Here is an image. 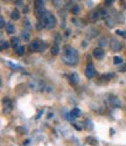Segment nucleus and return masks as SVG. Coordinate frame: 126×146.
Returning a JSON list of instances; mask_svg holds the SVG:
<instances>
[{
  "label": "nucleus",
  "instance_id": "nucleus-24",
  "mask_svg": "<svg viewBox=\"0 0 126 146\" xmlns=\"http://www.w3.org/2000/svg\"><path fill=\"white\" fill-rule=\"evenodd\" d=\"M7 48H9V43L3 41V42H1V49H7Z\"/></svg>",
  "mask_w": 126,
  "mask_h": 146
},
{
  "label": "nucleus",
  "instance_id": "nucleus-12",
  "mask_svg": "<svg viewBox=\"0 0 126 146\" xmlns=\"http://www.w3.org/2000/svg\"><path fill=\"white\" fill-rule=\"evenodd\" d=\"M11 19L12 20H19L20 19V12L18 9H14V11H12L11 12Z\"/></svg>",
  "mask_w": 126,
  "mask_h": 146
},
{
  "label": "nucleus",
  "instance_id": "nucleus-5",
  "mask_svg": "<svg viewBox=\"0 0 126 146\" xmlns=\"http://www.w3.org/2000/svg\"><path fill=\"white\" fill-rule=\"evenodd\" d=\"M85 76L88 77V78H92V77H95L96 76V69H95V67L91 64V63H89L86 66V68H85Z\"/></svg>",
  "mask_w": 126,
  "mask_h": 146
},
{
  "label": "nucleus",
  "instance_id": "nucleus-8",
  "mask_svg": "<svg viewBox=\"0 0 126 146\" xmlns=\"http://www.w3.org/2000/svg\"><path fill=\"white\" fill-rule=\"evenodd\" d=\"M12 109H13V105H12L11 100H8V98L4 100V112L5 113H9L12 111Z\"/></svg>",
  "mask_w": 126,
  "mask_h": 146
},
{
  "label": "nucleus",
  "instance_id": "nucleus-26",
  "mask_svg": "<svg viewBox=\"0 0 126 146\" xmlns=\"http://www.w3.org/2000/svg\"><path fill=\"white\" fill-rule=\"evenodd\" d=\"M115 1H116V0H105V4H106L107 6H111Z\"/></svg>",
  "mask_w": 126,
  "mask_h": 146
},
{
  "label": "nucleus",
  "instance_id": "nucleus-3",
  "mask_svg": "<svg viewBox=\"0 0 126 146\" xmlns=\"http://www.w3.org/2000/svg\"><path fill=\"white\" fill-rule=\"evenodd\" d=\"M47 43L42 42L41 40H34L31 44H29V50L33 53H41L46 50Z\"/></svg>",
  "mask_w": 126,
  "mask_h": 146
},
{
  "label": "nucleus",
  "instance_id": "nucleus-7",
  "mask_svg": "<svg viewBox=\"0 0 126 146\" xmlns=\"http://www.w3.org/2000/svg\"><path fill=\"white\" fill-rule=\"evenodd\" d=\"M92 55H94V57H96L97 60H102V58H104V56H105V52H104V49H103L102 47H98V48H95V49H94Z\"/></svg>",
  "mask_w": 126,
  "mask_h": 146
},
{
  "label": "nucleus",
  "instance_id": "nucleus-16",
  "mask_svg": "<svg viewBox=\"0 0 126 146\" xmlns=\"http://www.w3.org/2000/svg\"><path fill=\"white\" fill-rule=\"evenodd\" d=\"M105 22H106V26H109V27H113V26H115V23H116V21L113 20L111 17L106 18L105 19Z\"/></svg>",
  "mask_w": 126,
  "mask_h": 146
},
{
  "label": "nucleus",
  "instance_id": "nucleus-22",
  "mask_svg": "<svg viewBox=\"0 0 126 146\" xmlns=\"http://www.w3.org/2000/svg\"><path fill=\"white\" fill-rule=\"evenodd\" d=\"M121 62H123V58L120 56H115L113 57V63L115 64H120Z\"/></svg>",
  "mask_w": 126,
  "mask_h": 146
},
{
  "label": "nucleus",
  "instance_id": "nucleus-18",
  "mask_svg": "<svg viewBox=\"0 0 126 146\" xmlns=\"http://www.w3.org/2000/svg\"><path fill=\"white\" fill-rule=\"evenodd\" d=\"M80 12H81V7L78 5H75V6L71 7V13L72 14H78Z\"/></svg>",
  "mask_w": 126,
  "mask_h": 146
},
{
  "label": "nucleus",
  "instance_id": "nucleus-25",
  "mask_svg": "<svg viewBox=\"0 0 126 146\" xmlns=\"http://www.w3.org/2000/svg\"><path fill=\"white\" fill-rule=\"evenodd\" d=\"M0 27L1 28L5 27V18L4 17H0Z\"/></svg>",
  "mask_w": 126,
  "mask_h": 146
},
{
  "label": "nucleus",
  "instance_id": "nucleus-28",
  "mask_svg": "<svg viewBox=\"0 0 126 146\" xmlns=\"http://www.w3.org/2000/svg\"><path fill=\"white\" fill-rule=\"evenodd\" d=\"M23 13H28V7H23Z\"/></svg>",
  "mask_w": 126,
  "mask_h": 146
},
{
  "label": "nucleus",
  "instance_id": "nucleus-9",
  "mask_svg": "<svg viewBox=\"0 0 126 146\" xmlns=\"http://www.w3.org/2000/svg\"><path fill=\"white\" fill-rule=\"evenodd\" d=\"M20 39L21 40H23L25 42H28L29 40H31V34H29V31H22L21 32V34H20Z\"/></svg>",
  "mask_w": 126,
  "mask_h": 146
},
{
  "label": "nucleus",
  "instance_id": "nucleus-11",
  "mask_svg": "<svg viewBox=\"0 0 126 146\" xmlns=\"http://www.w3.org/2000/svg\"><path fill=\"white\" fill-rule=\"evenodd\" d=\"M69 80H70V82L72 84H78V82H80V77H78V75L76 74V72H72V74H70L69 75Z\"/></svg>",
  "mask_w": 126,
  "mask_h": 146
},
{
  "label": "nucleus",
  "instance_id": "nucleus-15",
  "mask_svg": "<svg viewBox=\"0 0 126 146\" xmlns=\"http://www.w3.org/2000/svg\"><path fill=\"white\" fill-rule=\"evenodd\" d=\"M70 113H71V116H72L74 118H77V117H80V116H81V113H82V112H81V110H80V109L75 108V109H74V110H72Z\"/></svg>",
  "mask_w": 126,
  "mask_h": 146
},
{
  "label": "nucleus",
  "instance_id": "nucleus-20",
  "mask_svg": "<svg viewBox=\"0 0 126 146\" xmlns=\"http://www.w3.org/2000/svg\"><path fill=\"white\" fill-rule=\"evenodd\" d=\"M15 53H17L18 55H22V54L25 53V47H23V46L17 47V48H15Z\"/></svg>",
  "mask_w": 126,
  "mask_h": 146
},
{
  "label": "nucleus",
  "instance_id": "nucleus-14",
  "mask_svg": "<svg viewBox=\"0 0 126 146\" xmlns=\"http://www.w3.org/2000/svg\"><path fill=\"white\" fill-rule=\"evenodd\" d=\"M11 43H12V46H13V48L15 49L17 47H19L20 44V39L19 38H12V40H11Z\"/></svg>",
  "mask_w": 126,
  "mask_h": 146
},
{
  "label": "nucleus",
  "instance_id": "nucleus-23",
  "mask_svg": "<svg viewBox=\"0 0 126 146\" xmlns=\"http://www.w3.org/2000/svg\"><path fill=\"white\" fill-rule=\"evenodd\" d=\"M116 34H117V35H121L124 39H126V32H123V31H118V29H117V31H116Z\"/></svg>",
  "mask_w": 126,
  "mask_h": 146
},
{
  "label": "nucleus",
  "instance_id": "nucleus-13",
  "mask_svg": "<svg viewBox=\"0 0 126 146\" xmlns=\"http://www.w3.org/2000/svg\"><path fill=\"white\" fill-rule=\"evenodd\" d=\"M6 32L8 33V34H13L14 32H15V27H14V25L13 23H6Z\"/></svg>",
  "mask_w": 126,
  "mask_h": 146
},
{
  "label": "nucleus",
  "instance_id": "nucleus-6",
  "mask_svg": "<svg viewBox=\"0 0 126 146\" xmlns=\"http://www.w3.org/2000/svg\"><path fill=\"white\" fill-rule=\"evenodd\" d=\"M110 47H111V49H112L113 52H119V50H121V48H123L121 43H120L117 39H111V41H110Z\"/></svg>",
  "mask_w": 126,
  "mask_h": 146
},
{
  "label": "nucleus",
  "instance_id": "nucleus-4",
  "mask_svg": "<svg viewBox=\"0 0 126 146\" xmlns=\"http://www.w3.org/2000/svg\"><path fill=\"white\" fill-rule=\"evenodd\" d=\"M46 8H44V0H35V6H34V13L35 15L41 19L42 15L46 13Z\"/></svg>",
  "mask_w": 126,
  "mask_h": 146
},
{
  "label": "nucleus",
  "instance_id": "nucleus-17",
  "mask_svg": "<svg viewBox=\"0 0 126 146\" xmlns=\"http://www.w3.org/2000/svg\"><path fill=\"white\" fill-rule=\"evenodd\" d=\"M23 27H25V29H26V31H31V29H32V25H31V22H29L28 19H25V21H23Z\"/></svg>",
  "mask_w": 126,
  "mask_h": 146
},
{
  "label": "nucleus",
  "instance_id": "nucleus-19",
  "mask_svg": "<svg viewBox=\"0 0 126 146\" xmlns=\"http://www.w3.org/2000/svg\"><path fill=\"white\" fill-rule=\"evenodd\" d=\"M52 3H53V5H54L55 7L60 8V7H62V5H63V0H52Z\"/></svg>",
  "mask_w": 126,
  "mask_h": 146
},
{
  "label": "nucleus",
  "instance_id": "nucleus-29",
  "mask_svg": "<svg viewBox=\"0 0 126 146\" xmlns=\"http://www.w3.org/2000/svg\"><path fill=\"white\" fill-rule=\"evenodd\" d=\"M74 1H80V0H74Z\"/></svg>",
  "mask_w": 126,
  "mask_h": 146
},
{
  "label": "nucleus",
  "instance_id": "nucleus-1",
  "mask_svg": "<svg viewBox=\"0 0 126 146\" xmlns=\"http://www.w3.org/2000/svg\"><path fill=\"white\" fill-rule=\"evenodd\" d=\"M62 61L68 66H75L78 62V52L72 47H67L62 55Z\"/></svg>",
  "mask_w": 126,
  "mask_h": 146
},
{
  "label": "nucleus",
  "instance_id": "nucleus-2",
  "mask_svg": "<svg viewBox=\"0 0 126 146\" xmlns=\"http://www.w3.org/2000/svg\"><path fill=\"white\" fill-rule=\"evenodd\" d=\"M40 22L42 23V26H43V28H46V29H52V28H54L55 26H56V18H55V15L53 14V13H50L49 11H47L46 13L42 15V18L40 19Z\"/></svg>",
  "mask_w": 126,
  "mask_h": 146
},
{
  "label": "nucleus",
  "instance_id": "nucleus-21",
  "mask_svg": "<svg viewBox=\"0 0 126 146\" xmlns=\"http://www.w3.org/2000/svg\"><path fill=\"white\" fill-rule=\"evenodd\" d=\"M58 52H60L58 46H57V44H54V46H53V48H52V54H53V55H57V54H58Z\"/></svg>",
  "mask_w": 126,
  "mask_h": 146
},
{
  "label": "nucleus",
  "instance_id": "nucleus-27",
  "mask_svg": "<svg viewBox=\"0 0 126 146\" xmlns=\"http://www.w3.org/2000/svg\"><path fill=\"white\" fill-rule=\"evenodd\" d=\"M15 4H17V6H21L22 5V0H17Z\"/></svg>",
  "mask_w": 126,
  "mask_h": 146
},
{
  "label": "nucleus",
  "instance_id": "nucleus-10",
  "mask_svg": "<svg viewBox=\"0 0 126 146\" xmlns=\"http://www.w3.org/2000/svg\"><path fill=\"white\" fill-rule=\"evenodd\" d=\"M89 19L91 22H96L97 20H99V14H98V11H92L90 12V14H89Z\"/></svg>",
  "mask_w": 126,
  "mask_h": 146
}]
</instances>
